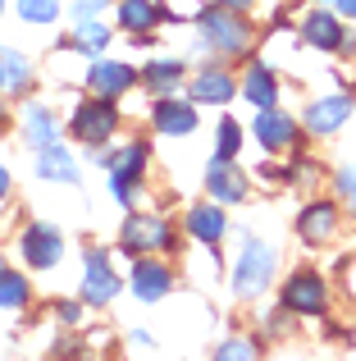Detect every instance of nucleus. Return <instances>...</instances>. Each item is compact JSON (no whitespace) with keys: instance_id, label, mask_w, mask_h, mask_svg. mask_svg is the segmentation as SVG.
I'll use <instances>...</instances> for the list:
<instances>
[{"instance_id":"f257e3e1","label":"nucleus","mask_w":356,"mask_h":361,"mask_svg":"<svg viewBox=\"0 0 356 361\" xmlns=\"http://www.w3.org/2000/svg\"><path fill=\"white\" fill-rule=\"evenodd\" d=\"M196 23H201V42L210 46L215 55H247L251 51V23L247 18H238V9H205L201 18H196Z\"/></svg>"},{"instance_id":"f03ea898","label":"nucleus","mask_w":356,"mask_h":361,"mask_svg":"<svg viewBox=\"0 0 356 361\" xmlns=\"http://www.w3.org/2000/svg\"><path fill=\"white\" fill-rule=\"evenodd\" d=\"M274 261H279L274 247L251 238L238 256V270H233V293L238 298H260L269 288V279H274Z\"/></svg>"},{"instance_id":"7ed1b4c3","label":"nucleus","mask_w":356,"mask_h":361,"mask_svg":"<svg viewBox=\"0 0 356 361\" xmlns=\"http://www.w3.org/2000/svg\"><path fill=\"white\" fill-rule=\"evenodd\" d=\"M324 307H329V283H324L320 270L288 274V283H284V311H293V316H324Z\"/></svg>"},{"instance_id":"20e7f679","label":"nucleus","mask_w":356,"mask_h":361,"mask_svg":"<svg viewBox=\"0 0 356 361\" xmlns=\"http://www.w3.org/2000/svg\"><path fill=\"white\" fill-rule=\"evenodd\" d=\"M115 128H119V115H115V106H110L106 97H96V101H82V106L73 110V119H69V133H73L78 142H87V147L106 142Z\"/></svg>"},{"instance_id":"39448f33","label":"nucleus","mask_w":356,"mask_h":361,"mask_svg":"<svg viewBox=\"0 0 356 361\" xmlns=\"http://www.w3.org/2000/svg\"><path fill=\"white\" fill-rule=\"evenodd\" d=\"M142 174H146V147H142V142H133V147H124V151L110 156V188H115V197L124 206H133Z\"/></svg>"},{"instance_id":"423d86ee","label":"nucleus","mask_w":356,"mask_h":361,"mask_svg":"<svg viewBox=\"0 0 356 361\" xmlns=\"http://www.w3.org/2000/svg\"><path fill=\"white\" fill-rule=\"evenodd\" d=\"M352 106L356 101L348 97V92H329V97H320V101H311L306 106V133H315V137H329V133H338L343 123L352 119Z\"/></svg>"},{"instance_id":"0eeeda50","label":"nucleus","mask_w":356,"mask_h":361,"mask_svg":"<svg viewBox=\"0 0 356 361\" xmlns=\"http://www.w3.org/2000/svg\"><path fill=\"white\" fill-rule=\"evenodd\" d=\"M124 247L128 252H165V247H174L170 220H160V215H133L124 224Z\"/></svg>"},{"instance_id":"6e6552de","label":"nucleus","mask_w":356,"mask_h":361,"mask_svg":"<svg viewBox=\"0 0 356 361\" xmlns=\"http://www.w3.org/2000/svg\"><path fill=\"white\" fill-rule=\"evenodd\" d=\"M205 192H210V202H220V206H238L242 197H247V174H242L233 160L215 156L210 169H205Z\"/></svg>"},{"instance_id":"1a4fd4ad","label":"nucleus","mask_w":356,"mask_h":361,"mask_svg":"<svg viewBox=\"0 0 356 361\" xmlns=\"http://www.w3.org/2000/svg\"><path fill=\"white\" fill-rule=\"evenodd\" d=\"M91 92L106 101H119L124 92L137 87V69L133 64H119V60H91V73H87Z\"/></svg>"},{"instance_id":"9d476101","label":"nucleus","mask_w":356,"mask_h":361,"mask_svg":"<svg viewBox=\"0 0 356 361\" xmlns=\"http://www.w3.org/2000/svg\"><path fill=\"white\" fill-rule=\"evenodd\" d=\"M115 293H119L115 265H110L106 252H96V247H91V252H87V274H82V298H87L91 307H106Z\"/></svg>"},{"instance_id":"9b49d317","label":"nucleus","mask_w":356,"mask_h":361,"mask_svg":"<svg viewBox=\"0 0 356 361\" xmlns=\"http://www.w3.org/2000/svg\"><path fill=\"white\" fill-rule=\"evenodd\" d=\"M18 247H23V256H27L32 270H51V265H60V256H64V238H60V229H51V224H32Z\"/></svg>"},{"instance_id":"f8f14e48","label":"nucleus","mask_w":356,"mask_h":361,"mask_svg":"<svg viewBox=\"0 0 356 361\" xmlns=\"http://www.w3.org/2000/svg\"><path fill=\"white\" fill-rule=\"evenodd\" d=\"M251 133H256V142H260L265 151H288V147L297 142V119L284 115L279 106H269V110H260V115H256Z\"/></svg>"},{"instance_id":"ddd939ff","label":"nucleus","mask_w":356,"mask_h":361,"mask_svg":"<svg viewBox=\"0 0 356 361\" xmlns=\"http://www.w3.org/2000/svg\"><path fill=\"white\" fill-rule=\"evenodd\" d=\"M151 119L165 137H187V133H196V106L192 101H178V97H160Z\"/></svg>"},{"instance_id":"4468645a","label":"nucleus","mask_w":356,"mask_h":361,"mask_svg":"<svg viewBox=\"0 0 356 361\" xmlns=\"http://www.w3.org/2000/svg\"><path fill=\"white\" fill-rule=\"evenodd\" d=\"M170 288H174V270L165 261H146L142 256V261L133 265V293L142 302H160Z\"/></svg>"},{"instance_id":"2eb2a0df","label":"nucleus","mask_w":356,"mask_h":361,"mask_svg":"<svg viewBox=\"0 0 356 361\" xmlns=\"http://www.w3.org/2000/svg\"><path fill=\"white\" fill-rule=\"evenodd\" d=\"M302 42L329 55V51H338V46H343V23L329 14V9H315V14L302 18Z\"/></svg>"},{"instance_id":"dca6fc26","label":"nucleus","mask_w":356,"mask_h":361,"mask_svg":"<svg viewBox=\"0 0 356 361\" xmlns=\"http://www.w3.org/2000/svg\"><path fill=\"white\" fill-rule=\"evenodd\" d=\"M224 229H229V220H224L220 202H205V206H192V211H187V238H196L201 247H215L224 238Z\"/></svg>"},{"instance_id":"f3484780","label":"nucleus","mask_w":356,"mask_h":361,"mask_svg":"<svg viewBox=\"0 0 356 361\" xmlns=\"http://www.w3.org/2000/svg\"><path fill=\"white\" fill-rule=\"evenodd\" d=\"M338 229V206L333 202H311L302 215H297V233H302V243H324L329 233Z\"/></svg>"},{"instance_id":"a211bd4d","label":"nucleus","mask_w":356,"mask_h":361,"mask_svg":"<svg viewBox=\"0 0 356 361\" xmlns=\"http://www.w3.org/2000/svg\"><path fill=\"white\" fill-rule=\"evenodd\" d=\"M242 97H247L256 110L279 106V82H274V73H269V64H265V60L247 64V73H242Z\"/></svg>"},{"instance_id":"6ab92c4d","label":"nucleus","mask_w":356,"mask_h":361,"mask_svg":"<svg viewBox=\"0 0 356 361\" xmlns=\"http://www.w3.org/2000/svg\"><path fill=\"white\" fill-rule=\"evenodd\" d=\"M37 178H51V183H78V160L69 156V147H42L37 151Z\"/></svg>"},{"instance_id":"aec40b11","label":"nucleus","mask_w":356,"mask_h":361,"mask_svg":"<svg viewBox=\"0 0 356 361\" xmlns=\"http://www.w3.org/2000/svg\"><path fill=\"white\" fill-rule=\"evenodd\" d=\"M23 137H27L32 151H42V147H55V142L64 137V128H60V119H55L46 106H27L23 110Z\"/></svg>"},{"instance_id":"412c9836","label":"nucleus","mask_w":356,"mask_h":361,"mask_svg":"<svg viewBox=\"0 0 356 361\" xmlns=\"http://www.w3.org/2000/svg\"><path fill=\"white\" fill-rule=\"evenodd\" d=\"M233 92H238V82L224 69H205V73H196V82H192V101H201V106H224Z\"/></svg>"},{"instance_id":"4be33fe9","label":"nucleus","mask_w":356,"mask_h":361,"mask_svg":"<svg viewBox=\"0 0 356 361\" xmlns=\"http://www.w3.org/2000/svg\"><path fill=\"white\" fill-rule=\"evenodd\" d=\"M69 46H73L78 55H106V46H110V27L101 23V18H78V23H73Z\"/></svg>"},{"instance_id":"5701e85b","label":"nucleus","mask_w":356,"mask_h":361,"mask_svg":"<svg viewBox=\"0 0 356 361\" xmlns=\"http://www.w3.org/2000/svg\"><path fill=\"white\" fill-rule=\"evenodd\" d=\"M178 78H183V64L178 60H151L142 69V87L151 92V97H170V92H178Z\"/></svg>"},{"instance_id":"b1692460","label":"nucleus","mask_w":356,"mask_h":361,"mask_svg":"<svg viewBox=\"0 0 356 361\" xmlns=\"http://www.w3.org/2000/svg\"><path fill=\"white\" fill-rule=\"evenodd\" d=\"M119 23L128 32H146V27L160 23V9H155V0H124L119 5Z\"/></svg>"},{"instance_id":"393cba45","label":"nucleus","mask_w":356,"mask_h":361,"mask_svg":"<svg viewBox=\"0 0 356 361\" xmlns=\"http://www.w3.org/2000/svg\"><path fill=\"white\" fill-rule=\"evenodd\" d=\"M27 298H32V288H27L23 274L14 270H0V311H23Z\"/></svg>"},{"instance_id":"a878e982","label":"nucleus","mask_w":356,"mask_h":361,"mask_svg":"<svg viewBox=\"0 0 356 361\" xmlns=\"http://www.w3.org/2000/svg\"><path fill=\"white\" fill-rule=\"evenodd\" d=\"M0 69H5V87H14V92L32 87V64H27L23 51H0Z\"/></svg>"},{"instance_id":"bb28decb","label":"nucleus","mask_w":356,"mask_h":361,"mask_svg":"<svg viewBox=\"0 0 356 361\" xmlns=\"http://www.w3.org/2000/svg\"><path fill=\"white\" fill-rule=\"evenodd\" d=\"M18 18L23 23H55L60 18V0H18Z\"/></svg>"},{"instance_id":"cd10ccee","label":"nucleus","mask_w":356,"mask_h":361,"mask_svg":"<svg viewBox=\"0 0 356 361\" xmlns=\"http://www.w3.org/2000/svg\"><path fill=\"white\" fill-rule=\"evenodd\" d=\"M238 147H242V123L238 119H224L220 123V156L233 160V156H238Z\"/></svg>"},{"instance_id":"c85d7f7f","label":"nucleus","mask_w":356,"mask_h":361,"mask_svg":"<svg viewBox=\"0 0 356 361\" xmlns=\"http://www.w3.org/2000/svg\"><path fill=\"white\" fill-rule=\"evenodd\" d=\"M215 357L220 361H247V357H256V343L251 338H229L224 348H215Z\"/></svg>"},{"instance_id":"c756f323","label":"nucleus","mask_w":356,"mask_h":361,"mask_svg":"<svg viewBox=\"0 0 356 361\" xmlns=\"http://www.w3.org/2000/svg\"><path fill=\"white\" fill-rule=\"evenodd\" d=\"M338 192H343V202L356 211V165H343L338 169Z\"/></svg>"},{"instance_id":"7c9ffc66","label":"nucleus","mask_w":356,"mask_h":361,"mask_svg":"<svg viewBox=\"0 0 356 361\" xmlns=\"http://www.w3.org/2000/svg\"><path fill=\"white\" fill-rule=\"evenodd\" d=\"M106 9V0H73V18H91Z\"/></svg>"},{"instance_id":"2f4dec72","label":"nucleus","mask_w":356,"mask_h":361,"mask_svg":"<svg viewBox=\"0 0 356 361\" xmlns=\"http://www.w3.org/2000/svg\"><path fill=\"white\" fill-rule=\"evenodd\" d=\"M55 311H60V320H64V325H78V320H82V307H78V302H60Z\"/></svg>"},{"instance_id":"473e14b6","label":"nucleus","mask_w":356,"mask_h":361,"mask_svg":"<svg viewBox=\"0 0 356 361\" xmlns=\"http://www.w3.org/2000/svg\"><path fill=\"white\" fill-rule=\"evenodd\" d=\"M128 343H133L137 353H151V348H155V343H151V334H133V338H128Z\"/></svg>"},{"instance_id":"72a5a7b5","label":"nucleus","mask_w":356,"mask_h":361,"mask_svg":"<svg viewBox=\"0 0 356 361\" xmlns=\"http://www.w3.org/2000/svg\"><path fill=\"white\" fill-rule=\"evenodd\" d=\"M215 5H224V9H238V14H242V9H251L256 0H215Z\"/></svg>"},{"instance_id":"f704fd0d","label":"nucleus","mask_w":356,"mask_h":361,"mask_svg":"<svg viewBox=\"0 0 356 361\" xmlns=\"http://www.w3.org/2000/svg\"><path fill=\"white\" fill-rule=\"evenodd\" d=\"M338 14L343 18H356V0H338Z\"/></svg>"},{"instance_id":"c9c22d12","label":"nucleus","mask_w":356,"mask_h":361,"mask_svg":"<svg viewBox=\"0 0 356 361\" xmlns=\"http://www.w3.org/2000/svg\"><path fill=\"white\" fill-rule=\"evenodd\" d=\"M5 197H9V169L0 165V202H5Z\"/></svg>"},{"instance_id":"e433bc0d","label":"nucleus","mask_w":356,"mask_h":361,"mask_svg":"<svg viewBox=\"0 0 356 361\" xmlns=\"http://www.w3.org/2000/svg\"><path fill=\"white\" fill-rule=\"evenodd\" d=\"M0 92H5V69H0Z\"/></svg>"},{"instance_id":"4c0bfd02","label":"nucleus","mask_w":356,"mask_h":361,"mask_svg":"<svg viewBox=\"0 0 356 361\" xmlns=\"http://www.w3.org/2000/svg\"><path fill=\"white\" fill-rule=\"evenodd\" d=\"M0 14H5V0H0Z\"/></svg>"},{"instance_id":"58836bf2","label":"nucleus","mask_w":356,"mask_h":361,"mask_svg":"<svg viewBox=\"0 0 356 361\" xmlns=\"http://www.w3.org/2000/svg\"><path fill=\"white\" fill-rule=\"evenodd\" d=\"M0 270H5V261H0Z\"/></svg>"},{"instance_id":"ea45409f","label":"nucleus","mask_w":356,"mask_h":361,"mask_svg":"<svg viewBox=\"0 0 356 361\" xmlns=\"http://www.w3.org/2000/svg\"><path fill=\"white\" fill-rule=\"evenodd\" d=\"M320 5H324V0H320Z\"/></svg>"}]
</instances>
